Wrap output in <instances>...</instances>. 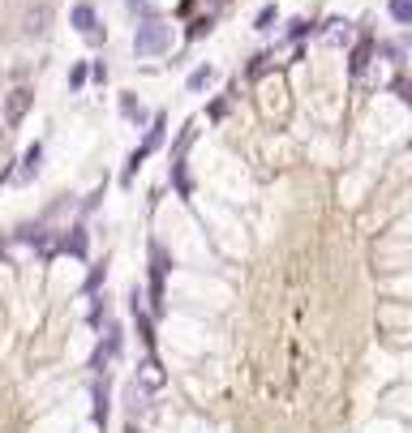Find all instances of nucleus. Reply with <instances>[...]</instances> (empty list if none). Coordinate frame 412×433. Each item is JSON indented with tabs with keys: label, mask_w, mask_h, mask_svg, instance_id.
Listing matches in <instances>:
<instances>
[{
	"label": "nucleus",
	"mask_w": 412,
	"mask_h": 433,
	"mask_svg": "<svg viewBox=\"0 0 412 433\" xmlns=\"http://www.w3.org/2000/svg\"><path fill=\"white\" fill-rule=\"evenodd\" d=\"M168 270H172V257L159 240H150V313L164 317L168 313Z\"/></svg>",
	"instance_id": "1"
},
{
	"label": "nucleus",
	"mask_w": 412,
	"mask_h": 433,
	"mask_svg": "<svg viewBox=\"0 0 412 433\" xmlns=\"http://www.w3.org/2000/svg\"><path fill=\"white\" fill-rule=\"evenodd\" d=\"M172 43V26L164 18H142V26L133 30V56H164Z\"/></svg>",
	"instance_id": "2"
},
{
	"label": "nucleus",
	"mask_w": 412,
	"mask_h": 433,
	"mask_svg": "<svg viewBox=\"0 0 412 433\" xmlns=\"http://www.w3.org/2000/svg\"><path fill=\"white\" fill-rule=\"evenodd\" d=\"M164 129H168V116H150V129H146V138H142V146H138V150L129 154V164H125V176H121L125 185L133 181V172H138V168L146 164V159H150L154 150H159V146H164Z\"/></svg>",
	"instance_id": "3"
},
{
	"label": "nucleus",
	"mask_w": 412,
	"mask_h": 433,
	"mask_svg": "<svg viewBox=\"0 0 412 433\" xmlns=\"http://www.w3.org/2000/svg\"><path fill=\"white\" fill-rule=\"evenodd\" d=\"M121 348H125V335H121V327L112 322L108 335H103V343H99V348H95V356H90V369H95V373H108V365L121 356Z\"/></svg>",
	"instance_id": "4"
},
{
	"label": "nucleus",
	"mask_w": 412,
	"mask_h": 433,
	"mask_svg": "<svg viewBox=\"0 0 412 433\" xmlns=\"http://www.w3.org/2000/svg\"><path fill=\"white\" fill-rule=\"evenodd\" d=\"M69 18H73V26H78V35H82V39H86L90 47H99L103 39H108V30H103V26H99V18H95V9L86 5V0H82V5H73V13H69Z\"/></svg>",
	"instance_id": "5"
},
{
	"label": "nucleus",
	"mask_w": 412,
	"mask_h": 433,
	"mask_svg": "<svg viewBox=\"0 0 412 433\" xmlns=\"http://www.w3.org/2000/svg\"><path fill=\"white\" fill-rule=\"evenodd\" d=\"M30 103H35V90H30V86H18V90H9V99H5V125H9V129H18V125L26 121Z\"/></svg>",
	"instance_id": "6"
},
{
	"label": "nucleus",
	"mask_w": 412,
	"mask_h": 433,
	"mask_svg": "<svg viewBox=\"0 0 412 433\" xmlns=\"http://www.w3.org/2000/svg\"><path fill=\"white\" fill-rule=\"evenodd\" d=\"M374 47H378V43H374V35H360V43L352 47V56H348V73H352V78H360V73L370 69V61H374Z\"/></svg>",
	"instance_id": "7"
},
{
	"label": "nucleus",
	"mask_w": 412,
	"mask_h": 433,
	"mask_svg": "<svg viewBox=\"0 0 412 433\" xmlns=\"http://www.w3.org/2000/svg\"><path fill=\"white\" fill-rule=\"evenodd\" d=\"M47 26H52V5H35V9H26V18H22V35H26V39L47 35Z\"/></svg>",
	"instance_id": "8"
},
{
	"label": "nucleus",
	"mask_w": 412,
	"mask_h": 433,
	"mask_svg": "<svg viewBox=\"0 0 412 433\" xmlns=\"http://www.w3.org/2000/svg\"><path fill=\"white\" fill-rule=\"evenodd\" d=\"M138 382H142L146 391H159V386L168 382V373H164V365H159V356H154V352L142 360V369H138Z\"/></svg>",
	"instance_id": "9"
},
{
	"label": "nucleus",
	"mask_w": 412,
	"mask_h": 433,
	"mask_svg": "<svg viewBox=\"0 0 412 433\" xmlns=\"http://www.w3.org/2000/svg\"><path fill=\"white\" fill-rule=\"evenodd\" d=\"M39 164H43V142H35V146H26V150H22V168H18V181H30V176L39 172Z\"/></svg>",
	"instance_id": "10"
},
{
	"label": "nucleus",
	"mask_w": 412,
	"mask_h": 433,
	"mask_svg": "<svg viewBox=\"0 0 412 433\" xmlns=\"http://www.w3.org/2000/svg\"><path fill=\"white\" fill-rule=\"evenodd\" d=\"M172 185H176V197L189 202L193 197V185H189V168H185V159H172Z\"/></svg>",
	"instance_id": "11"
},
{
	"label": "nucleus",
	"mask_w": 412,
	"mask_h": 433,
	"mask_svg": "<svg viewBox=\"0 0 412 433\" xmlns=\"http://www.w3.org/2000/svg\"><path fill=\"white\" fill-rule=\"evenodd\" d=\"M61 249L73 257H86V228H69V236H61Z\"/></svg>",
	"instance_id": "12"
},
{
	"label": "nucleus",
	"mask_w": 412,
	"mask_h": 433,
	"mask_svg": "<svg viewBox=\"0 0 412 433\" xmlns=\"http://www.w3.org/2000/svg\"><path fill=\"white\" fill-rule=\"evenodd\" d=\"M121 116H125V121H133V125H142V121H146V107H142L129 90L121 94Z\"/></svg>",
	"instance_id": "13"
},
{
	"label": "nucleus",
	"mask_w": 412,
	"mask_h": 433,
	"mask_svg": "<svg viewBox=\"0 0 412 433\" xmlns=\"http://www.w3.org/2000/svg\"><path fill=\"white\" fill-rule=\"evenodd\" d=\"M211 82H215V69H211V65H198V69L189 73V82H185V86H189V90L198 94V90H206Z\"/></svg>",
	"instance_id": "14"
},
{
	"label": "nucleus",
	"mask_w": 412,
	"mask_h": 433,
	"mask_svg": "<svg viewBox=\"0 0 412 433\" xmlns=\"http://www.w3.org/2000/svg\"><path fill=\"white\" fill-rule=\"evenodd\" d=\"M387 13H391V22H399V26H412V0H391Z\"/></svg>",
	"instance_id": "15"
},
{
	"label": "nucleus",
	"mask_w": 412,
	"mask_h": 433,
	"mask_svg": "<svg viewBox=\"0 0 412 433\" xmlns=\"http://www.w3.org/2000/svg\"><path fill=\"white\" fill-rule=\"evenodd\" d=\"M271 61H275L271 51H258V56L249 61V69H245V78H262V73H271Z\"/></svg>",
	"instance_id": "16"
},
{
	"label": "nucleus",
	"mask_w": 412,
	"mask_h": 433,
	"mask_svg": "<svg viewBox=\"0 0 412 433\" xmlns=\"http://www.w3.org/2000/svg\"><path fill=\"white\" fill-rule=\"evenodd\" d=\"M193 138H198V125L189 121V125L181 129V138H176V146H172V159H185V150H189V142H193Z\"/></svg>",
	"instance_id": "17"
},
{
	"label": "nucleus",
	"mask_w": 412,
	"mask_h": 433,
	"mask_svg": "<svg viewBox=\"0 0 412 433\" xmlns=\"http://www.w3.org/2000/svg\"><path fill=\"white\" fill-rule=\"evenodd\" d=\"M314 30H318V26L309 22V18H292V22H288V39H296V43H301L305 35H314Z\"/></svg>",
	"instance_id": "18"
},
{
	"label": "nucleus",
	"mask_w": 412,
	"mask_h": 433,
	"mask_svg": "<svg viewBox=\"0 0 412 433\" xmlns=\"http://www.w3.org/2000/svg\"><path fill=\"white\" fill-rule=\"evenodd\" d=\"M275 18H279V9L275 5H262V9H258V18H253V30H271Z\"/></svg>",
	"instance_id": "19"
},
{
	"label": "nucleus",
	"mask_w": 412,
	"mask_h": 433,
	"mask_svg": "<svg viewBox=\"0 0 412 433\" xmlns=\"http://www.w3.org/2000/svg\"><path fill=\"white\" fill-rule=\"evenodd\" d=\"M211 30H215V18H211V13H206V18H193V22H189V39H206Z\"/></svg>",
	"instance_id": "20"
},
{
	"label": "nucleus",
	"mask_w": 412,
	"mask_h": 433,
	"mask_svg": "<svg viewBox=\"0 0 412 433\" xmlns=\"http://www.w3.org/2000/svg\"><path fill=\"white\" fill-rule=\"evenodd\" d=\"M95 420H99V425H108V386H99V391H95Z\"/></svg>",
	"instance_id": "21"
},
{
	"label": "nucleus",
	"mask_w": 412,
	"mask_h": 433,
	"mask_svg": "<svg viewBox=\"0 0 412 433\" xmlns=\"http://www.w3.org/2000/svg\"><path fill=\"white\" fill-rule=\"evenodd\" d=\"M86 78H90V69H86V65L78 61V65L69 69V86H73V90H82V86H86Z\"/></svg>",
	"instance_id": "22"
},
{
	"label": "nucleus",
	"mask_w": 412,
	"mask_h": 433,
	"mask_svg": "<svg viewBox=\"0 0 412 433\" xmlns=\"http://www.w3.org/2000/svg\"><path fill=\"white\" fill-rule=\"evenodd\" d=\"M125 5H129V13H142V18H159V13L150 9V0H125Z\"/></svg>",
	"instance_id": "23"
},
{
	"label": "nucleus",
	"mask_w": 412,
	"mask_h": 433,
	"mask_svg": "<svg viewBox=\"0 0 412 433\" xmlns=\"http://www.w3.org/2000/svg\"><path fill=\"white\" fill-rule=\"evenodd\" d=\"M391 90H395L404 103H412V82H408V78H395V82H391Z\"/></svg>",
	"instance_id": "24"
},
{
	"label": "nucleus",
	"mask_w": 412,
	"mask_h": 433,
	"mask_svg": "<svg viewBox=\"0 0 412 433\" xmlns=\"http://www.w3.org/2000/svg\"><path fill=\"white\" fill-rule=\"evenodd\" d=\"M90 78L103 86V82H108V65H103V61H95V65H90Z\"/></svg>",
	"instance_id": "25"
},
{
	"label": "nucleus",
	"mask_w": 412,
	"mask_h": 433,
	"mask_svg": "<svg viewBox=\"0 0 412 433\" xmlns=\"http://www.w3.org/2000/svg\"><path fill=\"white\" fill-rule=\"evenodd\" d=\"M103 275H108V270H95V275H90V279H86V296H90V292H95V288H99V283H103Z\"/></svg>",
	"instance_id": "26"
},
{
	"label": "nucleus",
	"mask_w": 412,
	"mask_h": 433,
	"mask_svg": "<svg viewBox=\"0 0 412 433\" xmlns=\"http://www.w3.org/2000/svg\"><path fill=\"white\" fill-rule=\"evenodd\" d=\"M224 112H228V99H219V103H211V121H219Z\"/></svg>",
	"instance_id": "27"
}]
</instances>
